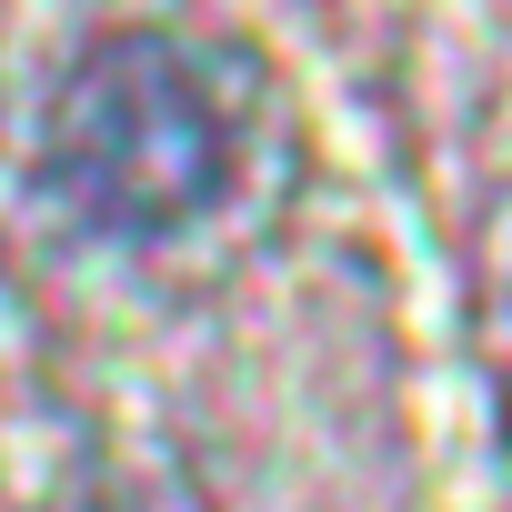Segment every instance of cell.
<instances>
[{"mask_svg":"<svg viewBox=\"0 0 512 512\" xmlns=\"http://www.w3.org/2000/svg\"><path fill=\"white\" fill-rule=\"evenodd\" d=\"M251 151V81L211 31L121 21L81 41L41 111V191L101 241H171L211 221Z\"/></svg>","mask_w":512,"mask_h":512,"instance_id":"6da1fadb","label":"cell"}]
</instances>
